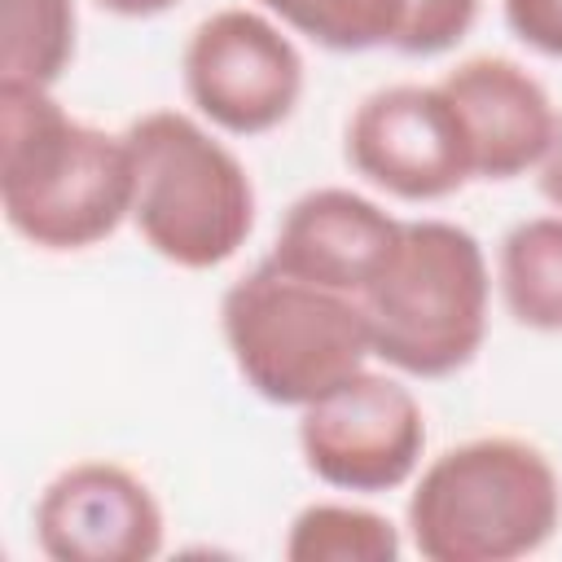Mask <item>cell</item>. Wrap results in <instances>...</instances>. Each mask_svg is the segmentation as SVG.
<instances>
[{
  "label": "cell",
  "mask_w": 562,
  "mask_h": 562,
  "mask_svg": "<svg viewBox=\"0 0 562 562\" xmlns=\"http://www.w3.org/2000/svg\"><path fill=\"white\" fill-rule=\"evenodd\" d=\"M439 88L461 114L474 180H514L540 167L558 132V110L522 61L479 53L443 70Z\"/></svg>",
  "instance_id": "obj_11"
},
{
  "label": "cell",
  "mask_w": 562,
  "mask_h": 562,
  "mask_svg": "<svg viewBox=\"0 0 562 562\" xmlns=\"http://www.w3.org/2000/svg\"><path fill=\"white\" fill-rule=\"evenodd\" d=\"M132 224L140 241L184 272L228 263L255 233V184L215 127L184 110L127 123Z\"/></svg>",
  "instance_id": "obj_3"
},
{
  "label": "cell",
  "mask_w": 562,
  "mask_h": 562,
  "mask_svg": "<svg viewBox=\"0 0 562 562\" xmlns=\"http://www.w3.org/2000/svg\"><path fill=\"white\" fill-rule=\"evenodd\" d=\"M479 4L483 0H404V22L391 48L404 57H439L470 35Z\"/></svg>",
  "instance_id": "obj_16"
},
{
  "label": "cell",
  "mask_w": 562,
  "mask_h": 562,
  "mask_svg": "<svg viewBox=\"0 0 562 562\" xmlns=\"http://www.w3.org/2000/svg\"><path fill=\"white\" fill-rule=\"evenodd\" d=\"M360 303L373 360L404 378L461 373L487 338V255L479 237L452 220H404L391 263Z\"/></svg>",
  "instance_id": "obj_5"
},
{
  "label": "cell",
  "mask_w": 562,
  "mask_h": 562,
  "mask_svg": "<svg viewBox=\"0 0 562 562\" xmlns=\"http://www.w3.org/2000/svg\"><path fill=\"white\" fill-rule=\"evenodd\" d=\"M400 233L404 220H395L373 198L342 184H325L290 202L272 237L268 263L312 285L360 299L391 263Z\"/></svg>",
  "instance_id": "obj_10"
},
{
  "label": "cell",
  "mask_w": 562,
  "mask_h": 562,
  "mask_svg": "<svg viewBox=\"0 0 562 562\" xmlns=\"http://www.w3.org/2000/svg\"><path fill=\"white\" fill-rule=\"evenodd\" d=\"M496 290L514 325L562 334V211L518 220L501 237Z\"/></svg>",
  "instance_id": "obj_12"
},
{
  "label": "cell",
  "mask_w": 562,
  "mask_h": 562,
  "mask_svg": "<svg viewBox=\"0 0 562 562\" xmlns=\"http://www.w3.org/2000/svg\"><path fill=\"white\" fill-rule=\"evenodd\" d=\"M220 329L246 391L277 408H307L373 360L356 294L312 285L268 259L224 290Z\"/></svg>",
  "instance_id": "obj_4"
},
{
  "label": "cell",
  "mask_w": 562,
  "mask_h": 562,
  "mask_svg": "<svg viewBox=\"0 0 562 562\" xmlns=\"http://www.w3.org/2000/svg\"><path fill=\"white\" fill-rule=\"evenodd\" d=\"M501 13L518 44L562 61V0H501Z\"/></svg>",
  "instance_id": "obj_17"
},
{
  "label": "cell",
  "mask_w": 562,
  "mask_h": 562,
  "mask_svg": "<svg viewBox=\"0 0 562 562\" xmlns=\"http://www.w3.org/2000/svg\"><path fill=\"white\" fill-rule=\"evenodd\" d=\"M347 167L400 202H443L474 180L470 140L439 83L369 92L342 132Z\"/></svg>",
  "instance_id": "obj_8"
},
{
  "label": "cell",
  "mask_w": 562,
  "mask_h": 562,
  "mask_svg": "<svg viewBox=\"0 0 562 562\" xmlns=\"http://www.w3.org/2000/svg\"><path fill=\"white\" fill-rule=\"evenodd\" d=\"M92 4L114 13V18H158V13L176 9L180 0H92Z\"/></svg>",
  "instance_id": "obj_19"
},
{
  "label": "cell",
  "mask_w": 562,
  "mask_h": 562,
  "mask_svg": "<svg viewBox=\"0 0 562 562\" xmlns=\"http://www.w3.org/2000/svg\"><path fill=\"white\" fill-rule=\"evenodd\" d=\"M259 9L329 53L391 48L404 22V0H259Z\"/></svg>",
  "instance_id": "obj_15"
},
{
  "label": "cell",
  "mask_w": 562,
  "mask_h": 562,
  "mask_svg": "<svg viewBox=\"0 0 562 562\" xmlns=\"http://www.w3.org/2000/svg\"><path fill=\"white\" fill-rule=\"evenodd\" d=\"M180 83L198 119L228 136L281 127L303 97V53L263 9H215L180 53Z\"/></svg>",
  "instance_id": "obj_6"
},
{
  "label": "cell",
  "mask_w": 562,
  "mask_h": 562,
  "mask_svg": "<svg viewBox=\"0 0 562 562\" xmlns=\"http://www.w3.org/2000/svg\"><path fill=\"white\" fill-rule=\"evenodd\" d=\"M75 0H0V83L53 88L75 61Z\"/></svg>",
  "instance_id": "obj_14"
},
{
  "label": "cell",
  "mask_w": 562,
  "mask_h": 562,
  "mask_svg": "<svg viewBox=\"0 0 562 562\" xmlns=\"http://www.w3.org/2000/svg\"><path fill=\"white\" fill-rule=\"evenodd\" d=\"M299 457L334 492H395L426 457L422 400L395 373L360 369L299 408Z\"/></svg>",
  "instance_id": "obj_7"
},
{
  "label": "cell",
  "mask_w": 562,
  "mask_h": 562,
  "mask_svg": "<svg viewBox=\"0 0 562 562\" xmlns=\"http://www.w3.org/2000/svg\"><path fill=\"white\" fill-rule=\"evenodd\" d=\"M0 206L35 250L101 246L132 220L127 136L66 114L53 88L0 83Z\"/></svg>",
  "instance_id": "obj_1"
},
{
  "label": "cell",
  "mask_w": 562,
  "mask_h": 562,
  "mask_svg": "<svg viewBox=\"0 0 562 562\" xmlns=\"http://www.w3.org/2000/svg\"><path fill=\"white\" fill-rule=\"evenodd\" d=\"M536 180H540V193L553 202V211H562V114H558V132L536 167Z\"/></svg>",
  "instance_id": "obj_18"
},
{
  "label": "cell",
  "mask_w": 562,
  "mask_h": 562,
  "mask_svg": "<svg viewBox=\"0 0 562 562\" xmlns=\"http://www.w3.org/2000/svg\"><path fill=\"white\" fill-rule=\"evenodd\" d=\"M162 540L154 487L119 461H75L35 501V544L53 562H149Z\"/></svg>",
  "instance_id": "obj_9"
},
{
  "label": "cell",
  "mask_w": 562,
  "mask_h": 562,
  "mask_svg": "<svg viewBox=\"0 0 562 562\" xmlns=\"http://www.w3.org/2000/svg\"><path fill=\"white\" fill-rule=\"evenodd\" d=\"M281 553L290 562H395L404 553L400 527L351 501H312L290 527Z\"/></svg>",
  "instance_id": "obj_13"
},
{
  "label": "cell",
  "mask_w": 562,
  "mask_h": 562,
  "mask_svg": "<svg viewBox=\"0 0 562 562\" xmlns=\"http://www.w3.org/2000/svg\"><path fill=\"white\" fill-rule=\"evenodd\" d=\"M562 483L553 461L514 435L443 448L413 474L404 527L426 562H514L553 540Z\"/></svg>",
  "instance_id": "obj_2"
}]
</instances>
